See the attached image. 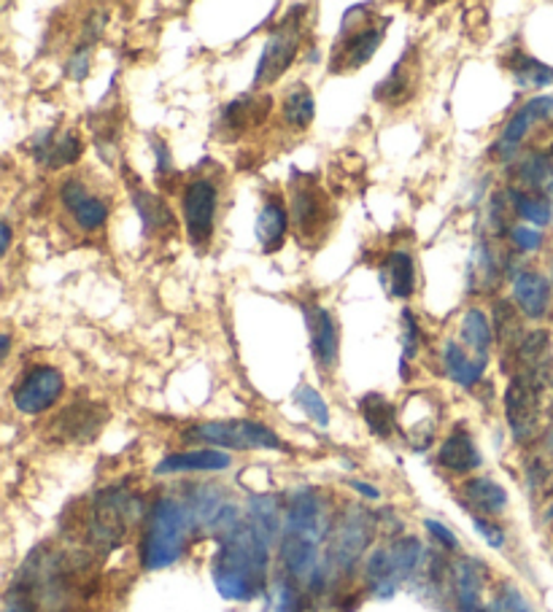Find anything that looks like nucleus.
<instances>
[{
	"instance_id": "f257e3e1",
	"label": "nucleus",
	"mask_w": 553,
	"mask_h": 612,
	"mask_svg": "<svg viewBox=\"0 0 553 612\" xmlns=\"http://www.w3.org/2000/svg\"><path fill=\"white\" fill-rule=\"evenodd\" d=\"M216 548L211 577L227 602H254L267 591V570H271V540L260 535L249 521H240L225 532Z\"/></svg>"
},
{
	"instance_id": "f03ea898",
	"label": "nucleus",
	"mask_w": 553,
	"mask_h": 612,
	"mask_svg": "<svg viewBox=\"0 0 553 612\" xmlns=\"http://www.w3.org/2000/svg\"><path fill=\"white\" fill-rule=\"evenodd\" d=\"M198 532L187 502L176 497H160L147 513L141 535V566L147 572H160L176 564L187 553L189 540Z\"/></svg>"
},
{
	"instance_id": "7ed1b4c3",
	"label": "nucleus",
	"mask_w": 553,
	"mask_h": 612,
	"mask_svg": "<svg viewBox=\"0 0 553 612\" xmlns=\"http://www.w3.org/2000/svg\"><path fill=\"white\" fill-rule=\"evenodd\" d=\"M376 515L362 508H349L332 519L329 526L327 548H324V575L329 580L349 577L362 561V555L370 548L373 535H376Z\"/></svg>"
},
{
	"instance_id": "20e7f679",
	"label": "nucleus",
	"mask_w": 553,
	"mask_h": 612,
	"mask_svg": "<svg viewBox=\"0 0 553 612\" xmlns=\"http://www.w3.org/2000/svg\"><path fill=\"white\" fill-rule=\"evenodd\" d=\"M143 502L125 488H103L92 497L87 513V537L95 548L114 550L141 521Z\"/></svg>"
},
{
	"instance_id": "39448f33",
	"label": "nucleus",
	"mask_w": 553,
	"mask_h": 612,
	"mask_svg": "<svg viewBox=\"0 0 553 612\" xmlns=\"http://www.w3.org/2000/svg\"><path fill=\"white\" fill-rule=\"evenodd\" d=\"M292 198H289V218H292L294 235L300 246L316 249L335 222V205L329 195L318 187L314 176L294 173L292 176Z\"/></svg>"
},
{
	"instance_id": "423d86ee",
	"label": "nucleus",
	"mask_w": 553,
	"mask_h": 612,
	"mask_svg": "<svg viewBox=\"0 0 553 612\" xmlns=\"http://www.w3.org/2000/svg\"><path fill=\"white\" fill-rule=\"evenodd\" d=\"M549 375L540 373H513L505 391V419L511 426L513 440L529 446L538 440L543 426V400Z\"/></svg>"
},
{
	"instance_id": "0eeeda50",
	"label": "nucleus",
	"mask_w": 553,
	"mask_h": 612,
	"mask_svg": "<svg viewBox=\"0 0 553 612\" xmlns=\"http://www.w3.org/2000/svg\"><path fill=\"white\" fill-rule=\"evenodd\" d=\"M184 440L209 442V446L232 448V451H281L284 440L260 421H205L189 426Z\"/></svg>"
},
{
	"instance_id": "6e6552de",
	"label": "nucleus",
	"mask_w": 553,
	"mask_h": 612,
	"mask_svg": "<svg viewBox=\"0 0 553 612\" xmlns=\"http://www.w3.org/2000/svg\"><path fill=\"white\" fill-rule=\"evenodd\" d=\"M360 20V5L351 9L343 20V33H340L338 43L332 49V58H329V71L332 73H349L362 68L365 63H370L373 54L378 52L384 41V33L389 27V16L370 22L373 16L367 14L362 25H356Z\"/></svg>"
},
{
	"instance_id": "1a4fd4ad",
	"label": "nucleus",
	"mask_w": 553,
	"mask_h": 612,
	"mask_svg": "<svg viewBox=\"0 0 553 612\" xmlns=\"http://www.w3.org/2000/svg\"><path fill=\"white\" fill-rule=\"evenodd\" d=\"M303 43V14H289L281 25H276L267 36L262 58L254 71V87H271L284 76L298 60Z\"/></svg>"
},
{
	"instance_id": "9d476101",
	"label": "nucleus",
	"mask_w": 553,
	"mask_h": 612,
	"mask_svg": "<svg viewBox=\"0 0 553 612\" xmlns=\"http://www.w3.org/2000/svg\"><path fill=\"white\" fill-rule=\"evenodd\" d=\"M65 391V378L52 364H36L27 370L14 386V408L25 415H41L49 408L58 405V400Z\"/></svg>"
},
{
	"instance_id": "9b49d317",
	"label": "nucleus",
	"mask_w": 553,
	"mask_h": 612,
	"mask_svg": "<svg viewBox=\"0 0 553 612\" xmlns=\"http://www.w3.org/2000/svg\"><path fill=\"white\" fill-rule=\"evenodd\" d=\"M216 205H219V189L211 178H194L184 187L181 211L192 246H205L214 235Z\"/></svg>"
},
{
	"instance_id": "f8f14e48",
	"label": "nucleus",
	"mask_w": 553,
	"mask_h": 612,
	"mask_svg": "<svg viewBox=\"0 0 553 612\" xmlns=\"http://www.w3.org/2000/svg\"><path fill=\"white\" fill-rule=\"evenodd\" d=\"M105 421H109V410L100 405V402L79 400L54 415L52 426H49V437L58 442L84 446V442H92L100 435Z\"/></svg>"
},
{
	"instance_id": "ddd939ff",
	"label": "nucleus",
	"mask_w": 553,
	"mask_h": 612,
	"mask_svg": "<svg viewBox=\"0 0 553 612\" xmlns=\"http://www.w3.org/2000/svg\"><path fill=\"white\" fill-rule=\"evenodd\" d=\"M438 400L429 391H413L405 400V405L400 408V426L405 429L407 442L416 451H424L432 442L435 429H438Z\"/></svg>"
},
{
	"instance_id": "4468645a",
	"label": "nucleus",
	"mask_w": 553,
	"mask_h": 612,
	"mask_svg": "<svg viewBox=\"0 0 553 612\" xmlns=\"http://www.w3.org/2000/svg\"><path fill=\"white\" fill-rule=\"evenodd\" d=\"M305 324H309L311 335V351H314L316 364L322 373H332L338 367L340 357V338L338 324H335L332 313L322 305H303Z\"/></svg>"
},
{
	"instance_id": "2eb2a0df",
	"label": "nucleus",
	"mask_w": 553,
	"mask_h": 612,
	"mask_svg": "<svg viewBox=\"0 0 553 612\" xmlns=\"http://www.w3.org/2000/svg\"><path fill=\"white\" fill-rule=\"evenodd\" d=\"M418 82H422V65H418L416 49H405L400 60L394 63V68L389 71V76L384 78L376 87L373 98L384 105H405L411 103L413 95H416Z\"/></svg>"
},
{
	"instance_id": "dca6fc26",
	"label": "nucleus",
	"mask_w": 553,
	"mask_h": 612,
	"mask_svg": "<svg viewBox=\"0 0 553 612\" xmlns=\"http://www.w3.org/2000/svg\"><path fill=\"white\" fill-rule=\"evenodd\" d=\"M60 200L68 208L71 216L76 218L81 229H100L109 222L111 208L105 200H100L98 195H89V189L84 187L79 178H68V182L60 184Z\"/></svg>"
},
{
	"instance_id": "f3484780",
	"label": "nucleus",
	"mask_w": 553,
	"mask_h": 612,
	"mask_svg": "<svg viewBox=\"0 0 553 612\" xmlns=\"http://www.w3.org/2000/svg\"><path fill=\"white\" fill-rule=\"evenodd\" d=\"M551 114H553V95H538V98L527 100V103L507 120L505 130H502L500 136V143H497V151H500L502 157H511L513 151L518 149V143L527 138V133L532 130V125L549 120Z\"/></svg>"
},
{
	"instance_id": "a211bd4d",
	"label": "nucleus",
	"mask_w": 553,
	"mask_h": 612,
	"mask_svg": "<svg viewBox=\"0 0 553 612\" xmlns=\"http://www.w3.org/2000/svg\"><path fill=\"white\" fill-rule=\"evenodd\" d=\"M30 151L33 157H36V162H41V165L52 167L54 171V167H65L79 162L84 143L79 133L74 130H65V133L43 130L30 140Z\"/></svg>"
},
{
	"instance_id": "6ab92c4d",
	"label": "nucleus",
	"mask_w": 553,
	"mask_h": 612,
	"mask_svg": "<svg viewBox=\"0 0 553 612\" xmlns=\"http://www.w3.org/2000/svg\"><path fill=\"white\" fill-rule=\"evenodd\" d=\"M232 467L230 453L219 448H198V451L167 453L154 467V475H178V473H225Z\"/></svg>"
},
{
	"instance_id": "aec40b11",
	"label": "nucleus",
	"mask_w": 553,
	"mask_h": 612,
	"mask_svg": "<svg viewBox=\"0 0 553 612\" xmlns=\"http://www.w3.org/2000/svg\"><path fill=\"white\" fill-rule=\"evenodd\" d=\"M289 208L284 203L281 195L271 192L265 195L260 208V216H256V240H260L262 251L265 254H276L281 251L284 240H287L289 233Z\"/></svg>"
},
{
	"instance_id": "412c9836",
	"label": "nucleus",
	"mask_w": 553,
	"mask_h": 612,
	"mask_svg": "<svg viewBox=\"0 0 553 612\" xmlns=\"http://www.w3.org/2000/svg\"><path fill=\"white\" fill-rule=\"evenodd\" d=\"M486 575H489L486 564L473 559V555H462V559L451 564V594H454L456 608H478V604H483Z\"/></svg>"
},
{
	"instance_id": "4be33fe9",
	"label": "nucleus",
	"mask_w": 553,
	"mask_h": 612,
	"mask_svg": "<svg viewBox=\"0 0 553 612\" xmlns=\"http://www.w3.org/2000/svg\"><path fill=\"white\" fill-rule=\"evenodd\" d=\"M480 451L475 446L473 435L462 426H456L449 437L443 440V446L438 448V467H443L451 475H467L473 470L480 467Z\"/></svg>"
},
{
	"instance_id": "5701e85b",
	"label": "nucleus",
	"mask_w": 553,
	"mask_h": 612,
	"mask_svg": "<svg viewBox=\"0 0 553 612\" xmlns=\"http://www.w3.org/2000/svg\"><path fill=\"white\" fill-rule=\"evenodd\" d=\"M462 504L470 508L473 515L497 519L507 510V491L502 483L491 480V477H470L462 486Z\"/></svg>"
},
{
	"instance_id": "b1692460",
	"label": "nucleus",
	"mask_w": 553,
	"mask_h": 612,
	"mask_svg": "<svg viewBox=\"0 0 553 612\" xmlns=\"http://www.w3.org/2000/svg\"><path fill=\"white\" fill-rule=\"evenodd\" d=\"M513 300L527 319H543L551 305V284L538 271H524L513 280Z\"/></svg>"
},
{
	"instance_id": "393cba45",
	"label": "nucleus",
	"mask_w": 553,
	"mask_h": 612,
	"mask_svg": "<svg viewBox=\"0 0 553 612\" xmlns=\"http://www.w3.org/2000/svg\"><path fill=\"white\" fill-rule=\"evenodd\" d=\"M378 273H381V284L389 297H400V300L413 297V289H416V265H413V257L407 251H392L381 262Z\"/></svg>"
},
{
	"instance_id": "a878e982",
	"label": "nucleus",
	"mask_w": 553,
	"mask_h": 612,
	"mask_svg": "<svg viewBox=\"0 0 553 612\" xmlns=\"http://www.w3.org/2000/svg\"><path fill=\"white\" fill-rule=\"evenodd\" d=\"M133 205L141 216L147 235H171L176 229V216L160 195L147 192V189H133Z\"/></svg>"
},
{
	"instance_id": "bb28decb",
	"label": "nucleus",
	"mask_w": 553,
	"mask_h": 612,
	"mask_svg": "<svg viewBox=\"0 0 553 612\" xmlns=\"http://www.w3.org/2000/svg\"><path fill=\"white\" fill-rule=\"evenodd\" d=\"M267 114H271V98L267 95H262V98L243 95V98H236L232 103L225 105V111H222V127L240 136L249 125H260Z\"/></svg>"
},
{
	"instance_id": "cd10ccee",
	"label": "nucleus",
	"mask_w": 553,
	"mask_h": 612,
	"mask_svg": "<svg viewBox=\"0 0 553 612\" xmlns=\"http://www.w3.org/2000/svg\"><path fill=\"white\" fill-rule=\"evenodd\" d=\"M443 364H445V373H449V378L454 380V384L465 386V389H473L486 370V359L465 351V348L454 340H449L443 346Z\"/></svg>"
},
{
	"instance_id": "c85d7f7f",
	"label": "nucleus",
	"mask_w": 553,
	"mask_h": 612,
	"mask_svg": "<svg viewBox=\"0 0 553 612\" xmlns=\"http://www.w3.org/2000/svg\"><path fill=\"white\" fill-rule=\"evenodd\" d=\"M360 413L362 419H365L367 429H370L378 440H389L397 432V424H400V410H397L387 397L378 395V391H370V395L362 397Z\"/></svg>"
},
{
	"instance_id": "c756f323",
	"label": "nucleus",
	"mask_w": 553,
	"mask_h": 612,
	"mask_svg": "<svg viewBox=\"0 0 553 612\" xmlns=\"http://www.w3.org/2000/svg\"><path fill=\"white\" fill-rule=\"evenodd\" d=\"M265 612H314L311 610V594L298 580L278 575L267 591Z\"/></svg>"
},
{
	"instance_id": "7c9ffc66",
	"label": "nucleus",
	"mask_w": 553,
	"mask_h": 612,
	"mask_svg": "<svg viewBox=\"0 0 553 612\" xmlns=\"http://www.w3.org/2000/svg\"><path fill=\"white\" fill-rule=\"evenodd\" d=\"M516 373L549 375L551 367V340L549 333H529L516 348Z\"/></svg>"
},
{
	"instance_id": "2f4dec72",
	"label": "nucleus",
	"mask_w": 553,
	"mask_h": 612,
	"mask_svg": "<svg viewBox=\"0 0 553 612\" xmlns=\"http://www.w3.org/2000/svg\"><path fill=\"white\" fill-rule=\"evenodd\" d=\"M281 114L284 122H287L292 130H309L316 116L314 92L309 89V84H294V87L284 95Z\"/></svg>"
},
{
	"instance_id": "473e14b6",
	"label": "nucleus",
	"mask_w": 553,
	"mask_h": 612,
	"mask_svg": "<svg viewBox=\"0 0 553 612\" xmlns=\"http://www.w3.org/2000/svg\"><path fill=\"white\" fill-rule=\"evenodd\" d=\"M249 521L265 540H278L281 537V504L276 497H251L249 499Z\"/></svg>"
},
{
	"instance_id": "72a5a7b5",
	"label": "nucleus",
	"mask_w": 553,
	"mask_h": 612,
	"mask_svg": "<svg viewBox=\"0 0 553 612\" xmlns=\"http://www.w3.org/2000/svg\"><path fill=\"white\" fill-rule=\"evenodd\" d=\"M389 553H392L394 570H397V577H400V583L413 580V577L422 572L424 559H427V553H424V545L411 535L397 537V540L389 542Z\"/></svg>"
},
{
	"instance_id": "f704fd0d",
	"label": "nucleus",
	"mask_w": 553,
	"mask_h": 612,
	"mask_svg": "<svg viewBox=\"0 0 553 612\" xmlns=\"http://www.w3.org/2000/svg\"><path fill=\"white\" fill-rule=\"evenodd\" d=\"M460 335H462V342L467 346V351L475 353V357H480V359L489 357V348H491V342H494V333H491L489 322H486V316L478 311V308H470V311L465 313Z\"/></svg>"
},
{
	"instance_id": "c9c22d12",
	"label": "nucleus",
	"mask_w": 553,
	"mask_h": 612,
	"mask_svg": "<svg viewBox=\"0 0 553 612\" xmlns=\"http://www.w3.org/2000/svg\"><path fill=\"white\" fill-rule=\"evenodd\" d=\"M507 71L513 73L518 87H549V84H553L551 65L540 63V60L529 58L524 52H516L513 58H507Z\"/></svg>"
},
{
	"instance_id": "e433bc0d",
	"label": "nucleus",
	"mask_w": 553,
	"mask_h": 612,
	"mask_svg": "<svg viewBox=\"0 0 553 612\" xmlns=\"http://www.w3.org/2000/svg\"><path fill=\"white\" fill-rule=\"evenodd\" d=\"M507 200H511L513 211H516L518 216L527 218L529 224H538V227H545V224H551L553 211H551V203L543 198V195L511 189V192H507Z\"/></svg>"
},
{
	"instance_id": "4c0bfd02",
	"label": "nucleus",
	"mask_w": 553,
	"mask_h": 612,
	"mask_svg": "<svg viewBox=\"0 0 553 612\" xmlns=\"http://www.w3.org/2000/svg\"><path fill=\"white\" fill-rule=\"evenodd\" d=\"M521 322H518V311L507 300L494 302V338L500 340L502 348H513L516 351L521 346Z\"/></svg>"
},
{
	"instance_id": "58836bf2",
	"label": "nucleus",
	"mask_w": 553,
	"mask_h": 612,
	"mask_svg": "<svg viewBox=\"0 0 553 612\" xmlns=\"http://www.w3.org/2000/svg\"><path fill=\"white\" fill-rule=\"evenodd\" d=\"M294 402L303 408V413L309 415V419L314 421L316 426L327 429V426H329V408H327V402H324V397L314 389V386H309V384L298 386V389H294Z\"/></svg>"
},
{
	"instance_id": "ea45409f",
	"label": "nucleus",
	"mask_w": 553,
	"mask_h": 612,
	"mask_svg": "<svg viewBox=\"0 0 553 612\" xmlns=\"http://www.w3.org/2000/svg\"><path fill=\"white\" fill-rule=\"evenodd\" d=\"M491 608H494V612H538L513 583H502V586L497 588L494 599H491Z\"/></svg>"
},
{
	"instance_id": "a19ab883",
	"label": "nucleus",
	"mask_w": 553,
	"mask_h": 612,
	"mask_svg": "<svg viewBox=\"0 0 553 612\" xmlns=\"http://www.w3.org/2000/svg\"><path fill=\"white\" fill-rule=\"evenodd\" d=\"M418 351V324H416V313L413 311H402V373H405L407 362H413Z\"/></svg>"
},
{
	"instance_id": "79ce46f5",
	"label": "nucleus",
	"mask_w": 553,
	"mask_h": 612,
	"mask_svg": "<svg viewBox=\"0 0 553 612\" xmlns=\"http://www.w3.org/2000/svg\"><path fill=\"white\" fill-rule=\"evenodd\" d=\"M470 519H473V529L483 537L489 548L494 550L505 548V529H502L494 519H483V515H470Z\"/></svg>"
},
{
	"instance_id": "37998d69",
	"label": "nucleus",
	"mask_w": 553,
	"mask_h": 612,
	"mask_svg": "<svg viewBox=\"0 0 553 612\" xmlns=\"http://www.w3.org/2000/svg\"><path fill=\"white\" fill-rule=\"evenodd\" d=\"M424 529H427V535L432 537V540L438 542L440 548L449 550V553H456V550H460V537H456L454 532H451L449 526L443 524V521L427 519V521H424Z\"/></svg>"
},
{
	"instance_id": "c03bdc74",
	"label": "nucleus",
	"mask_w": 553,
	"mask_h": 612,
	"mask_svg": "<svg viewBox=\"0 0 553 612\" xmlns=\"http://www.w3.org/2000/svg\"><path fill=\"white\" fill-rule=\"evenodd\" d=\"M551 475L553 470L549 467V462H545L543 457H532L527 462V486L532 488V491H543V488L551 483Z\"/></svg>"
},
{
	"instance_id": "a18cd8bd",
	"label": "nucleus",
	"mask_w": 553,
	"mask_h": 612,
	"mask_svg": "<svg viewBox=\"0 0 553 612\" xmlns=\"http://www.w3.org/2000/svg\"><path fill=\"white\" fill-rule=\"evenodd\" d=\"M511 238L518 251H538L543 246V233L532 227H511Z\"/></svg>"
},
{
	"instance_id": "49530a36",
	"label": "nucleus",
	"mask_w": 553,
	"mask_h": 612,
	"mask_svg": "<svg viewBox=\"0 0 553 612\" xmlns=\"http://www.w3.org/2000/svg\"><path fill=\"white\" fill-rule=\"evenodd\" d=\"M89 54H92V43L84 41L74 52V58L68 60V73L74 76V82H84L89 73Z\"/></svg>"
},
{
	"instance_id": "de8ad7c7",
	"label": "nucleus",
	"mask_w": 553,
	"mask_h": 612,
	"mask_svg": "<svg viewBox=\"0 0 553 612\" xmlns=\"http://www.w3.org/2000/svg\"><path fill=\"white\" fill-rule=\"evenodd\" d=\"M152 149H154V157H158V176L173 173V157H171V151H167L165 140L152 138Z\"/></svg>"
},
{
	"instance_id": "09e8293b",
	"label": "nucleus",
	"mask_w": 553,
	"mask_h": 612,
	"mask_svg": "<svg viewBox=\"0 0 553 612\" xmlns=\"http://www.w3.org/2000/svg\"><path fill=\"white\" fill-rule=\"evenodd\" d=\"M349 486L354 488L356 494H362V497H365V499H373V502H376V499H381V491H378V488L373 486V483H365V480H356V477H351Z\"/></svg>"
},
{
	"instance_id": "8fccbe9b",
	"label": "nucleus",
	"mask_w": 553,
	"mask_h": 612,
	"mask_svg": "<svg viewBox=\"0 0 553 612\" xmlns=\"http://www.w3.org/2000/svg\"><path fill=\"white\" fill-rule=\"evenodd\" d=\"M0 233H3V254H5V251L11 249V227H9V222L0 224Z\"/></svg>"
},
{
	"instance_id": "3c124183",
	"label": "nucleus",
	"mask_w": 553,
	"mask_h": 612,
	"mask_svg": "<svg viewBox=\"0 0 553 612\" xmlns=\"http://www.w3.org/2000/svg\"><path fill=\"white\" fill-rule=\"evenodd\" d=\"M545 519H549V521H553V502L549 504V513H545Z\"/></svg>"
},
{
	"instance_id": "603ef678",
	"label": "nucleus",
	"mask_w": 553,
	"mask_h": 612,
	"mask_svg": "<svg viewBox=\"0 0 553 612\" xmlns=\"http://www.w3.org/2000/svg\"><path fill=\"white\" fill-rule=\"evenodd\" d=\"M549 448H551V453H553V429H551V435H549Z\"/></svg>"
},
{
	"instance_id": "864d4df0",
	"label": "nucleus",
	"mask_w": 553,
	"mask_h": 612,
	"mask_svg": "<svg viewBox=\"0 0 553 612\" xmlns=\"http://www.w3.org/2000/svg\"><path fill=\"white\" fill-rule=\"evenodd\" d=\"M551 280H553V265H551Z\"/></svg>"
}]
</instances>
